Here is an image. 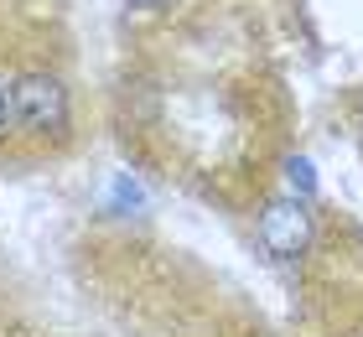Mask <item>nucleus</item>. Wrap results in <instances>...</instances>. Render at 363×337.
Instances as JSON below:
<instances>
[{"mask_svg":"<svg viewBox=\"0 0 363 337\" xmlns=\"http://www.w3.org/2000/svg\"><path fill=\"white\" fill-rule=\"evenodd\" d=\"M11 125V89H0V130Z\"/></svg>","mask_w":363,"mask_h":337,"instance_id":"5","label":"nucleus"},{"mask_svg":"<svg viewBox=\"0 0 363 337\" xmlns=\"http://www.w3.org/2000/svg\"><path fill=\"white\" fill-rule=\"evenodd\" d=\"M259 239L275 260H301L311 244V213L301 197H275L265 213H259Z\"/></svg>","mask_w":363,"mask_h":337,"instance_id":"2","label":"nucleus"},{"mask_svg":"<svg viewBox=\"0 0 363 337\" xmlns=\"http://www.w3.org/2000/svg\"><path fill=\"white\" fill-rule=\"evenodd\" d=\"M286 182H291V192H301V197L317 192V177H311V161L306 156H291L286 161Z\"/></svg>","mask_w":363,"mask_h":337,"instance_id":"4","label":"nucleus"},{"mask_svg":"<svg viewBox=\"0 0 363 337\" xmlns=\"http://www.w3.org/2000/svg\"><path fill=\"white\" fill-rule=\"evenodd\" d=\"M130 6H161V0H130Z\"/></svg>","mask_w":363,"mask_h":337,"instance_id":"6","label":"nucleus"},{"mask_svg":"<svg viewBox=\"0 0 363 337\" xmlns=\"http://www.w3.org/2000/svg\"><path fill=\"white\" fill-rule=\"evenodd\" d=\"M11 120L31 135H57L68 125V94L47 73H21L11 83Z\"/></svg>","mask_w":363,"mask_h":337,"instance_id":"1","label":"nucleus"},{"mask_svg":"<svg viewBox=\"0 0 363 337\" xmlns=\"http://www.w3.org/2000/svg\"><path fill=\"white\" fill-rule=\"evenodd\" d=\"M145 208V192L135 187L130 177H114V192H109V213H140Z\"/></svg>","mask_w":363,"mask_h":337,"instance_id":"3","label":"nucleus"}]
</instances>
